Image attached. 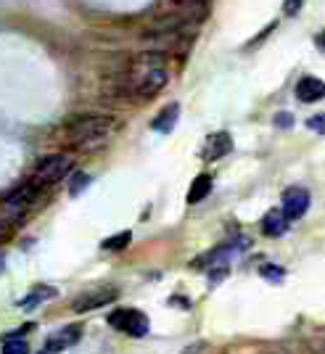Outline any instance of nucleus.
<instances>
[{"instance_id": "14", "label": "nucleus", "mask_w": 325, "mask_h": 354, "mask_svg": "<svg viewBox=\"0 0 325 354\" xmlns=\"http://www.w3.org/2000/svg\"><path fill=\"white\" fill-rule=\"evenodd\" d=\"M130 241H133V233H130V230H122V233H117V236L106 238L104 243H101V249L119 251V249H124V246H130Z\"/></svg>"}, {"instance_id": "3", "label": "nucleus", "mask_w": 325, "mask_h": 354, "mask_svg": "<svg viewBox=\"0 0 325 354\" xmlns=\"http://www.w3.org/2000/svg\"><path fill=\"white\" fill-rule=\"evenodd\" d=\"M74 169V159L69 153H50L37 162L35 175H32V185L43 188V185H56L64 177H69V172Z\"/></svg>"}, {"instance_id": "6", "label": "nucleus", "mask_w": 325, "mask_h": 354, "mask_svg": "<svg viewBox=\"0 0 325 354\" xmlns=\"http://www.w3.org/2000/svg\"><path fill=\"white\" fill-rule=\"evenodd\" d=\"M307 209H310V193L304 191V188H299V185H294V188H288V191L283 193V217L288 222L294 220H301L304 214H307Z\"/></svg>"}, {"instance_id": "13", "label": "nucleus", "mask_w": 325, "mask_h": 354, "mask_svg": "<svg viewBox=\"0 0 325 354\" xmlns=\"http://www.w3.org/2000/svg\"><path fill=\"white\" fill-rule=\"evenodd\" d=\"M209 193H212V175H198L191 183V191H188V204H198V201H204Z\"/></svg>"}, {"instance_id": "16", "label": "nucleus", "mask_w": 325, "mask_h": 354, "mask_svg": "<svg viewBox=\"0 0 325 354\" xmlns=\"http://www.w3.org/2000/svg\"><path fill=\"white\" fill-rule=\"evenodd\" d=\"M259 272H262V278L270 283H281L283 281V270L281 267H275V265H265V267H259Z\"/></svg>"}, {"instance_id": "4", "label": "nucleus", "mask_w": 325, "mask_h": 354, "mask_svg": "<svg viewBox=\"0 0 325 354\" xmlns=\"http://www.w3.org/2000/svg\"><path fill=\"white\" fill-rule=\"evenodd\" d=\"M109 325L122 330V333H127V336H133V339H143V336H148V330H151V323H148L146 315L140 310H133V307L114 310L109 315Z\"/></svg>"}, {"instance_id": "11", "label": "nucleus", "mask_w": 325, "mask_h": 354, "mask_svg": "<svg viewBox=\"0 0 325 354\" xmlns=\"http://www.w3.org/2000/svg\"><path fill=\"white\" fill-rule=\"evenodd\" d=\"M178 117H180V106L178 104L164 106L162 111H159V117L151 122V127H154L156 133H169V130L178 124Z\"/></svg>"}, {"instance_id": "5", "label": "nucleus", "mask_w": 325, "mask_h": 354, "mask_svg": "<svg viewBox=\"0 0 325 354\" xmlns=\"http://www.w3.org/2000/svg\"><path fill=\"white\" fill-rule=\"evenodd\" d=\"M119 291L114 286H104V288H93V291H85V294H80L77 299L72 301V310L74 312H93V310H101L106 304H111V301H117Z\"/></svg>"}, {"instance_id": "7", "label": "nucleus", "mask_w": 325, "mask_h": 354, "mask_svg": "<svg viewBox=\"0 0 325 354\" xmlns=\"http://www.w3.org/2000/svg\"><path fill=\"white\" fill-rule=\"evenodd\" d=\"M233 151V138L228 133H214L207 138V143L201 148V156L207 159V162H217L222 156H228Z\"/></svg>"}, {"instance_id": "1", "label": "nucleus", "mask_w": 325, "mask_h": 354, "mask_svg": "<svg viewBox=\"0 0 325 354\" xmlns=\"http://www.w3.org/2000/svg\"><path fill=\"white\" fill-rule=\"evenodd\" d=\"M167 82H169V69L164 66L159 53L138 56L133 66L127 69V77H124L127 93H133L138 98H154L159 90L167 88Z\"/></svg>"}, {"instance_id": "8", "label": "nucleus", "mask_w": 325, "mask_h": 354, "mask_svg": "<svg viewBox=\"0 0 325 354\" xmlns=\"http://www.w3.org/2000/svg\"><path fill=\"white\" fill-rule=\"evenodd\" d=\"M296 98H299L301 104H317V101H323L325 82L317 80V77H304V80H299V85H296Z\"/></svg>"}, {"instance_id": "22", "label": "nucleus", "mask_w": 325, "mask_h": 354, "mask_svg": "<svg viewBox=\"0 0 325 354\" xmlns=\"http://www.w3.org/2000/svg\"><path fill=\"white\" fill-rule=\"evenodd\" d=\"M317 45H323V48H325V32L320 35V37H317Z\"/></svg>"}, {"instance_id": "20", "label": "nucleus", "mask_w": 325, "mask_h": 354, "mask_svg": "<svg viewBox=\"0 0 325 354\" xmlns=\"http://www.w3.org/2000/svg\"><path fill=\"white\" fill-rule=\"evenodd\" d=\"M275 124H278V127H288V124H291V114H288V111H281V114L275 117Z\"/></svg>"}, {"instance_id": "17", "label": "nucleus", "mask_w": 325, "mask_h": 354, "mask_svg": "<svg viewBox=\"0 0 325 354\" xmlns=\"http://www.w3.org/2000/svg\"><path fill=\"white\" fill-rule=\"evenodd\" d=\"M88 183H90V177L85 175V172H77V175L72 177L69 193H72V196H80V191H82V188H88Z\"/></svg>"}, {"instance_id": "9", "label": "nucleus", "mask_w": 325, "mask_h": 354, "mask_svg": "<svg viewBox=\"0 0 325 354\" xmlns=\"http://www.w3.org/2000/svg\"><path fill=\"white\" fill-rule=\"evenodd\" d=\"M286 230H288V220L283 217L281 209H270L265 217H262V233L270 238H281L286 236Z\"/></svg>"}, {"instance_id": "15", "label": "nucleus", "mask_w": 325, "mask_h": 354, "mask_svg": "<svg viewBox=\"0 0 325 354\" xmlns=\"http://www.w3.org/2000/svg\"><path fill=\"white\" fill-rule=\"evenodd\" d=\"M0 354H30V344L24 339H8L3 341V352Z\"/></svg>"}, {"instance_id": "18", "label": "nucleus", "mask_w": 325, "mask_h": 354, "mask_svg": "<svg viewBox=\"0 0 325 354\" xmlns=\"http://www.w3.org/2000/svg\"><path fill=\"white\" fill-rule=\"evenodd\" d=\"M307 127H310L312 133L325 135V114H317V117H310V119H307Z\"/></svg>"}, {"instance_id": "19", "label": "nucleus", "mask_w": 325, "mask_h": 354, "mask_svg": "<svg viewBox=\"0 0 325 354\" xmlns=\"http://www.w3.org/2000/svg\"><path fill=\"white\" fill-rule=\"evenodd\" d=\"M301 11V0H286L283 3V14L286 16H296Z\"/></svg>"}, {"instance_id": "23", "label": "nucleus", "mask_w": 325, "mask_h": 354, "mask_svg": "<svg viewBox=\"0 0 325 354\" xmlns=\"http://www.w3.org/2000/svg\"><path fill=\"white\" fill-rule=\"evenodd\" d=\"M172 3H193V0H172Z\"/></svg>"}, {"instance_id": "12", "label": "nucleus", "mask_w": 325, "mask_h": 354, "mask_svg": "<svg viewBox=\"0 0 325 354\" xmlns=\"http://www.w3.org/2000/svg\"><path fill=\"white\" fill-rule=\"evenodd\" d=\"M53 296H56V288H50V286H35L30 294L19 301V307L21 310H35V307H40L43 301L53 299Z\"/></svg>"}, {"instance_id": "2", "label": "nucleus", "mask_w": 325, "mask_h": 354, "mask_svg": "<svg viewBox=\"0 0 325 354\" xmlns=\"http://www.w3.org/2000/svg\"><path fill=\"white\" fill-rule=\"evenodd\" d=\"M111 130V119L109 117H98V114H85V117L74 119L69 124V140L74 146H90L95 140H104L106 135Z\"/></svg>"}, {"instance_id": "21", "label": "nucleus", "mask_w": 325, "mask_h": 354, "mask_svg": "<svg viewBox=\"0 0 325 354\" xmlns=\"http://www.w3.org/2000/svg\"><path fill=\"white\" fill-rule=\"evenodd\" d=\"M40 354H59V352H56V349H53L50 344H45V346H43V352H40Z\"/></svg>"}, {"instance_id": "10", "label": "nucleus", "mask_w": 325, "mask_h": 354, "mask_svg": "<svg viewBox=\"0 0 325 354\" xmlns=\"http://www.w3.org/2000/svg\"><path fill=\"white\" fill-rule=\"evenodd\" d=\"M80 336H82V328H80V325H66V328L56 330V333L45 341V344H50L56 352H64L66 346L77 344V341H80Z\"/></svg>"}]
</instances>
